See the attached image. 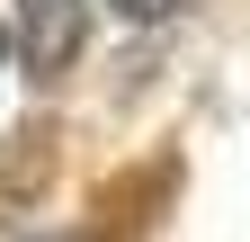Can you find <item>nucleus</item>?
Instances as JSON below:
<instances>
[{
	"label": "nucleus",
	"instance_id": "obj_2",
	"mask_svg": "<svg viewBox=\"0 0 250 242\" xmlns=\"http://www.w3.org/2000/svg\"><path fill=\"white\" fill-rule=\"evenodd\" d=\"M116 18H134V27H152V18H179V9H197V0H107Z\"/></svg>",
	"mask_w": 250,
	"mask_h": 242
},
{
	"label": "nucleus",
	"instance_id": "obj_1",
	"mask_svg": "<svg viewBox=\"0 0 250 242\" xmlns=\"http://www.w3.org/2000/svg\"><path fill=\"white\" fill-rule=\"evenodd\" d=\"M72 36H81V0H27V63L36 72H54Z\"/></svg>",
	"mask_w": 250,
	"mask_h": 242
},
{
	"label": "nucleus",
	"instance_id": "obj_4",
	"mask_svg": "<svg viewBox=\"0 0 250 242\" xmlns=\"http://www.w3.org/2000/svg\"><path fill=\"white\" fill-rule=\"evenodd\" d=\"M0 63H9V27H0Z\"/></svg>",
	"mask_w": 250,
	"mask_h": 242
},
{
	"label": "nucleus",
	"instance_id": "obj_3",
	"mask_svg": "<svg viewBox=\"0 0 250 242\" xmlns=\"http://www.w3.org/2000/svg\"><path fill=\"white\" fill-rule=\"evenodd\" d=\"M36 242H81V233H36Z\"/></svg>",
	"mask_w": 250,
	"mask_h": 242
}]
</instances>
